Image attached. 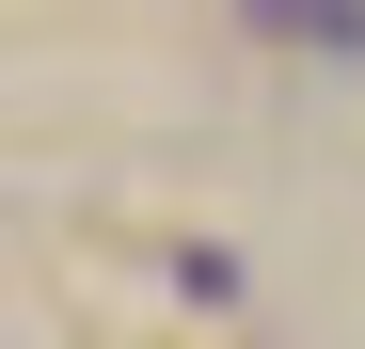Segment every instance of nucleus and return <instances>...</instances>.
Instances as JSON below:
<instances>
[]
</instances>
